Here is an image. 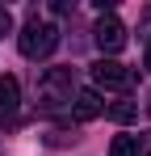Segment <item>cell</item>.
I'll list each match as a JSON object with an SVG mask.
<instances>
[{"instance_id":"6da1fadb","label":"cell","mask_w":151,"mask_h":156,"mask_svg":"<svg viewBox=\"0 0 151 156\" xmlns=\"http://www.w3.org/2000/svg\"><path fill=\"white\" fill-rule=\"evenodd\" d=\"M17 47H21L25 59H46L55 47H59V30L50 21H29V26L17 34Z\"/></svg>"},{"instance_id":"7a4b0ae2","label":"cell","mask_w":151,"mask_h":156,"mask_svg":"<svg viewBox=\"0 0 151 156\" xmlns=\"http://www.w3.org/2000/svg\"><path fill=\"white\" fill-rule=\"evenodd\" d=\"M92 34H97V47H101L105 55H118V51L126 47V26L113 17V13H105V17L97 21V30H92Z\"/></svg>"},{"instance_id":"3957f363","label":"cell","mask_w":151,"mask_h":156,"mask_svg":"<svg viewBox=\"0 0 151 156\" xmlns=\"http://www.w3.org/2000/svg\"><path fill=\"white\" fill-rule=\"evenodd\" d=\"M92 80H97L101 89H126L130 84V68H122L118 59H101V63H92Z\"/></svg>"},{"instance_id":"277c9868","label":"cell","mask_w":151,"mask_h":156,"mask_svg":"<svg viewBox=\"0 0 151 156\" xmlns=\"http://www.w3.org/2000/svg\"><path fill=\"white\" fill-rule=\"evenodd\" d=\"M72 114L80 118V122H88V118H101L105 114V101H101L92 89H80L76 93V105H72Z\"/></svg>"},{"instance_id":"5b68a950","label":"cell","mask_w":151,"mask_h":156,"mask_svg":"<svg viewBox=\"0 0 151 156\" xmlns=\"http://www.w3.org/2000/svg\"><path fill=\"white\" fill-rule=\"evenodd\" d=\"M17 101H21V84H17V76H0V114H13Z\"/></svg>"},{"instance_id":"8992f818","label":"cell","mask_w":151,"mask_h":156,"mask_svg":"<svg viewBox=\"0 0 151 156\" xmlns=\"http://www.w3.org/2000/svg\"><path fill=\"white\" fill-rule=\"evenodd\" d=\"M105 114H109L113 122H134V118H139V105L134 101H113V105H105Z\"/></svg>"},{"instance_id":"52a82bcc","label":"cell","mask_w":151,"mask_h":156,"mask_svg":"<svg viewBox=\"0 0 151 156\" xmlns=\"http://www.w3.org/2000/svg\"><path fill=\"white\" fill-rule=\"evenodd\" d=\"M109 156H139V135H118L109 144Z\"/></svg>"},{"instance_id":"ba28073f","label":"cell","mask_w":151,"mask_h":156,"mask_svg":"<svg viewBox=\"0 0 151 156\" xmlns=\"http://www.w3.org/2000/svg\"><path fill=\"white\" fill-rule=\"evenodd\" d=\"M0 34H13V13L0 9Z\"/></svg>"},{"instance_id":"9c48e42d","label":"cell","mask_w":151,"mask_h":156,"mask_svg":"<svg viewBox=\"0 0 151 156\" xmlns=\"http://www.w3.org/2000/svg\"><path fill=\"white\" fill-rule=\"evenodd\" d=\"M139 156H151V131L139 135Z\"/></svg>"},{"instance_id":"30bf717a","label":"cell","mask_w":151,"mask_h":156,"mask_svg":"<svg viewBox=\"0 0 151 156\" xmlns=\"http://www.w3.org/2000/svg\"><path fill=\"white\" fill-rule=\"evenodd\" d=\"M147 68H151V51H147Z\"/></svg>"}]
</instances>
